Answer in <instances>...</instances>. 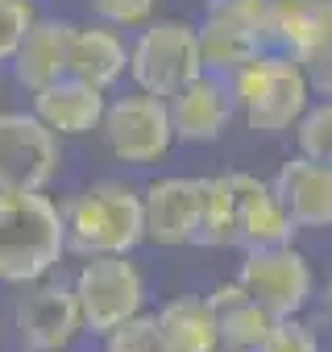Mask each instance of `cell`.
Instances as JSON below:
<instances>
[{"instance_id": "e0dca14e", "label": "cell", "mask_w": 332, "mask_h": 352, "mask_svg": "<svg viewBox=\"0 0 332 352\" xmlns=\"http://www.w3.org/2000/svg\"><path fill=\"white\" fill-rule=\"evenodd\" d=\"M196 42H200L204 71H216V75H233L241 63H249L266 46L258 25L233 17V13H220V9H212L204 30H196Z\"/></svg>"}, {"instance_id": "ba28073f", "label": "cell", "mask_w": 332, "mask_h": 352, "mask_svg": "<svg viewBox=\"0 0 332 352\" xmlns=\"http://www.w3.org/2000/svg\"><path fill=\"white\" fill-rule=\"evenodd\" d=\"M245 294L253 302H262L270 315L287 319L295 311L307 307L311 298V265L303 261V253H295L291 245H262V249H249L245 265H241V278Z\"/></svg>"}, {"instance_id": "7a4b0ae2", "label": "cell", "mask_w": 332, "mask_h": 352, "mask_svg": "<svg viewBox=\"0 0 332 352\" xmlns=\"http://www.w3.org/2000/svg\"><path fill=\"white\" fill-rule=\"evenodd\" d=\"M63 245L83 257L129 253L141 245V199L121 183H96L79 191L63 212Z\"/></svg>"}, {"instance_id": "9c48e42d", "label": "cell", "mask_w": 332, "mask_h": 352, "mask_svg": "<svg viewBox=\"0 0 332 352\" xmlns=\"http://www.w3.org/2000/svg\"><path fill=\"white\" fill-rule=\"evenodd\" d=\"M104 133H108V145L121 162H133V166H145V162H158L166 149H171L175 133H171V116H166V100L158 96H125L116 104H104V116H100Z\"/></svg>"}, {"instance_id": "30bf717a", "label": "cell", "mask_w": 332, "mask_h": 352, "mask_svg": "<svg viewBox=\"0 0 332 352\" xmlns=\"http://www.w3.org/2000/svg\"><path fill=\"white\" fill-rule=\"evenodd\" d=\"M79 302L71 286H38L17 302V331L30 352H63L79 331Z\"/></svg>"}, {"instance_id": "5bb4252c", "label": "cell", "mask_w": 332, "mask_h": 352, "mask_svg": "<svg viewBox=\"0 0 332 352\" xmlns=\"http://www.w3.org/2000/svg\"><path fill=\"white\" fill-rule=\"evenodd\" d=\"M71 38L75 25L71 21H34L21 38V46L13 50V75L21 87L38 91L54 79L67 75V58H71Z\"/></svg>"}, {"instance_id": "9a60e30c", "label": "cell", "mask_w": 332, "mask_h": 352, "mask_svg": "<svg viewBox=\"0 0 332 352\" xmlns=\"http://www.w3.org/2000/svg\"><path fill=\"white\" fill-rule=\"evenodd\" d=\"M34 116L50 133H67V137L92 133L100 124V116H104V91L63 75V79L34 91Z\"/></svg>"}, {"instance_id": "603a6c76", "label": "cell", "mask_w": 332, "mask_h": 352, "mask_svg": "<svg viewBox=\"0 0 332 352\" xmlns=\"http://www.w3.org/2000/svg\"><path fill=\"white\" fill-rule=\"evenodd\" d=\"M104 336H108V352H166L162 331H158V319L154 315H141V311L129 315V319H121Z\"/></svg>"}, {"instance_id": "ffe728a7", "label": "cell", "mask_w": 332, "mask_h": 352, "mask_svg": "<svg viewBox=\"0 0 332 352\" xmlns=\"http://www.w3.org/2000/svg\"><path fill=\"white\" fill-rule=\"evenodd\" d=\"M129 54L121 46V38L112 30H75L71 38V58H67V75L87 83V87H108L121 79Z\"/></svg>"}, {"instance_id": "52a82bcc", "label": "cell", "mask_w": 332, "mask_h": 352, "mask_svg": "<svg viewBox=\"0 0 332 352\" xmlns=\"http://www.w3.org/2000/svg\"><path fill=\"white\" fill-rule=\"evenodd\" d=\"M59 174V133L38 116L0 112V191H42Z\"/></svg>"}, {"instance_id": "8992f818", "label": "cell", "mask_w": 332, "mask_h": 352, "mask_svg": "<svg viewBox=\"0 0 332 352\" xmlns=\"http://www.w3.org/2000/svg\"><path fill=\"white\" fill-rule=\"evenodd\" d=\"M141 274L133 270V261H125V253H104L92 257L79 278H75V302H79V323L96 336L112 331L121 319L141 311Z\"/></svg>"}, {"instance_id": "277c9868", "label": "cell", "mask_w": 332, "mask_h": 352, "mask_svg": "<svg viewBox=\"0 0 332 352\" xmlns=\"http://www.w3.org/2000/svg\"><path fill=\"white\" fill-rule=\"evenodd\" d=\"M129 71H133V83L145 96L171 100L179 87H187L191 79L204 75L196 30L183 25V21H158V25H149L137 38L133 54H129Z\"/></svg>"}, {"instance_id": "7402d4cb", "label": "cell", "mask_w": 332, "mask_h": 352, "mask_svg": "<svg viewBox=\"0 0 332 352\" xmlns=\"http://www.w3.org/2000/svg\"><path fill=\"white\" fill-rule=\"evenodd\" d=\"M295 124H299V153L328 166V157H332V104L324 100L315 108H303Z\"/></svg>"}, {"instance_id": "44dd1931", "label": "cell", "mask_w": 332, "mask_h": 352, "mask_svg": "<svg viewBox=\"0 0 332 352\" xmlns=\"http://www.w3.org/2000/svg\"><path fill=\"white\" fill-rule=\"evenodd\" d=\"M191 245H237V195H233V179H200V216H196V232Z\"/></svg>"}, {"instance_id": "8fae6325", "label": "cell", "mask_w": 332, "mask_h": 352, "mask_svg": "<svg viewBox=\"0 0 332 352\" xmlns=\"http://www.w3.org/2000/svg\"><path fill=\"white\" fill-rule=\"evenodd\" d=\"M282 212L295 220V228H328L332 224V170L311 157H291L278 179L270 183Z\"/></svg>"}, {"instance_id": "5b68a950", "label": "cell", "mask_w": 332, "mask_h": 352, "mask_svg": "<svg viewBox=\"0 0 332 352\" xmlns=\"http://www.w3.org/2000/svg\"><path fill=\"white\" fill-rule=\"evenodd\" d=\"M262 38L278 42L287 58L328 91V58H332V0H266Z\"/></svg>"}, {"instance_id": "cb8c5ba5", "label": "cell", "mask_w": 332, "mask_h": 352, "mask_svg": "<svg viewBox=\"0 0 332 352\" xmlns=\"http://www.w3.org/2000/svg\"><path fill=\"white\" fill-rule=\"evenodd\" d=\"M249 352H320V344H315V336H311L303 323H295V319L287 315V319H274V327H270Z\"/></svg>"}, {"instance_id": "4fadbf2b", "label": "cell", "mask_w": 332, "mask_h": 352, "mask_svg": "<svg viewBox=\"0 0 332 352\" xmlns=\"http://www.w3.org/2000/svg\"><path fill=\"white\" fill-rule=\"evenodd\" d=\"M233 195H237V245L262 249V245H291L295 220L282 212L274 191L253 179V174H229Z\"/></svg>"}, {"instance_id": "7c38bea8", "label": "cell", "mask_w": 332, "mask_h": 352, "mask_svg": "<svg viewBox=\"0 0 332 352\" xmlns=\"http://www.w3.org/2000/svg\"><path fill=\"white\" fill-rule=\"evenodd\" d=\"M200 216V179H162L141 199V236L154 245H187Z\"/></svg>"}, {"instance_id": "d6986e66", "label": "cell", "mask_w": 332, "mask_h": 352, "mask_svg": "<svg viewBox=\"0 0 332 352\" xmlns=\"http://www.w3.org/2000/svg\"><path fill=\"white\" fill-rule=\"evenodd\" d=\"M158 331L166 352H220V331L208 298H175L158 315Z\"/></svg>"}, {"instance_id": "2e32d148", "label": "cell", "mask_w": 332, "mask_h": 352, "mask_svg": "<svg viewBox=\"0 0 332 352\" xmlns=\"http://www.w3.org/2000/svg\"><path fill=\"white\" fill-rule=\"evenodd\" d=\"M166 116H171V133L183 141H216L229 124V96L216 79L200 75L171 96Z\"/></svg>"}, {"instance_id": "3957f363", "label": "cell", "mask_w": 332, "mask_h": 352, "mask_svg": "<svg viewBox=\"0 0 332 352\" xmlns=\"http://www.w3.org/2000/svg\"><path fill=\"white\" fill-rule=\"evenodd\" d=\"M229 79H233V96H237L249 129H258V133H282L307 108L311 79L287 54H253Z\"/></svg>"}, {"instance_id": "ac0fdd59", "label": "cell", "mask_w": 332, "mask_h": 352, "mask_svg": "<svg viewBox=\"0 0 332 352\" xmlns=\"http://www.w3.org/2000/svg\"><path fill=\"white\" fill-rule=\"evenodd\" d=\"M208 307H212V315H216L220 344H229V348H237V352H249V348L274 327V319H278V315H270L262 302H253L241 282L220 286V290L208 298Z\"/></svg>"}, {"instance_id": "6da1fadb", "label": "cell", "mask_w": 332, "mask_h": 352, "mask_svg": "<svg viewBox=\"0 0 332 352\" xmlns=\"http://www.w3.org/2000/svg\"><path fill=\"white\" fill-rule=\"evenodd\" d=\"M63 253V216L46 195L0 191V282H38Z\"/></svg>"}, {"instance_id": "d4e9b609", "label": "cell", "mask_w": 332, "mask_h": 352, "mask_svg": "<svg viewBox=\"0 0 332 352\" xmlns=\"http://www.w3.org/2000/svg\"><path fill=\"white\" fill-rule=\"evenodd\" d=\"M30 25H34L30 0H0V63L13 58V50L21 46Z\"/></svg>"}, {"instance_id": "484cf974", "label": "cell", "mask_w": 332, "mask_h": 352, "mask_svg": "<svg viewBox=\"0 0 332 352\" xmlns=\"http://www.w3.org/2000/svg\"><path fill=\"white\" fill-rule=\"evenodd\" d=\"M92 9L108 25H137L154 13V0H92Z\"/></svg>"}]
</instances>
